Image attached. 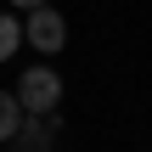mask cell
<instances>
[{
  "label": "cell",
  "instance_id": "cell-3",
  "mask_svg": "<svg viewBox=\"0 0 152 152\" xmlns=\"http://www.w3.org/2000/svg\"><path fill=\"white\" fill-rule=\"evenodd\" d=\"M56 141H62V113H28L17 130L23 152H56Z\"/></svg>",
  "mask_w": 152,
  "mask_h": 152
},
{
  "label": "cell",
  "instance_id": "cell-2",
  "mask_svg": "<svg viewBox=\"0 0 152 152\" xmlns=\"http://www.w3.org/2000/svg\"><path fill=\"white\" fill-rule=\"evenodd\" d=\"M23 39H28L34 51L56 56V51L68 45V23H62V11H56V6H39V11H28V23H23Z\"/></svg>",
  "mask_w": 152,
  "mask_h": 152
},
{
  "label": "cell",
  "instance_id": "cell-4",
  "mask_svg": "<svg viewBox=\"0 0 152 152\" xmlns=\"http://www.w3.org/2000/svg\"><path fill=\"white\" fill-rule=\"evenodd\" d=\"M23 102H17V90H0V147H17V130H23Z\"/></svg>",
  "mask_w": 152,
  "mask_h": 152
},
{
  "label": "cell",
  "instance_id": "cell-7",
  "mask_svg": "<svg viewBox=\"0 0 152 152\" xmlns=\"http://www.w3.org/2000/svg\"><path fill=\"white\" fill-rule=\"evenodd\" d=\"M17 152H23V147H17Z\"/></svg>",
  "mask_w": 152,
  "mask_h": 152
},
{
  "label": "cell",
  "instance_id": "cell-5",
  "mask_svg": "<svg viewBox=\"0 0 152 152\" xmlns=\"http://www.w3.org/2000/svg\"><path fill=\"white\" fill-rule=\"evenodd\" d=\"M17 51H23V23H17L11 11H0V62L17 56Z\"/></svg>",
  "mask_w": 152,
  "mask_h": 152
},
{
  "label": "cell",
  "instance_id": "cell-6",
  "mask_svg": "<svg viewBox=\"0 0 152 152\" xmlns=\"http://www.w3.org/2000/svg\"><path fill=\"white\" fill-rule=\"evenodd\" d=\"M6 6H17V11H39V6H51V0H6Z\"/></svg>",
  "mask_w": 152,
  "mask_h": 152
},
{
  "label": "cell",
  "instance_id": "cell-1",
  "mask_svg": "<svg viewBox=\"0 0 152 152\" xmlns=\"http://www.w3.org/2000/svg\"><path fill=\"white\" fill-rule=\"evenodd\" d=\"M17 102H23V113H56V107H62V79H56V68H28V73L17 79Z\"/></svg>",
  "mask_w": 152,
  "mask_h": 152
}]
</instances>
